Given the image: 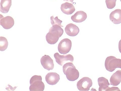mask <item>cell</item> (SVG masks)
Segmentation results:
<instances>
[{
    "mask_svg": "<svg viewBox=\"0 0 121 91\" xmlns=\"http://www.w3.org/2000/svg\"><path fill=\"white\" fill-rule=\"evenodd\" d=\"M63 68V73L69 81H74L78 78L79 72L72 62H69L64 64Z\"/></svg>",
    "mask_w": 121,
    "mask_h": 91,
    "instance_id": "obj_1",
    "label": "cell"
},
{
    "mask_svg": "<svg viewBox=\"0 0 121 91\" xmlns=\"http://www.w3.org/2000/svg\"><path fill=\"white\" fill-rule=\"evenodd\" d=\"M30 84L31 85L29 87L30 91H43L44 90L45 86L41 76H33L30 79Z\"/></svg>",
    "mask_w": 121,
    "mask_h": 91,
    "instance_id": "obj_2",
    "label": "cell"
},
{
    "mask_svg": "<svg viewBox=\"0 0 121 91\" xmlns=\"http://www.w3.org/2000/svg\"><path fill=\"white\" fill-rule=\"evenodd\" d=\"M105 66L106 69L110 72L114 71L117 68L121 69V59L114 56L108 57L105 60Z\"/></svg>",
    "mask_w": 121,
    "mask_h": 91,
    "instance_id": "obj_3",
    "label": "cell"
},
{
    "mask_svg": "<svg viewBox=\"0 0 121 91\" xmlns=\"http://www.w3.org/2000/svg\"><path fill=\"white\" fill-rule=\"evenodd\" d=\"M93 84L91 79L88 77L82 78L77 82V86L78 89L80 91H88Z\"/></svg>",
    "mask_w": 121,
    "mask_h": 91,
    "instance_id": "obj_4",
    "label": "cell"
},
{
    "mask_svg": "<svg viewBox=\"0 0 121 91\" xmlns=\"http://www.w3.org/2000/svg\"><path fill=\"white\" fill-rule=\"evenodd\" d=\"M72 43L69 39L66 38L63 39L60 41L58 46V49L60 54H66L71 50Z\"/></svg>",
    "mask_w": 121,
    "mask_h": 91,
    "instance_id": "obj_5",
    "label": "cell"
},
{
    "mask_svg": "<svg viewBox=\"0 0 121 91\" xmlns=\"http://www.w3.org/2000/svg\"><path fill=\"white\" fill-rule=\"evenodd\" d=\"M54 56L56 62L61 66H62L66 62L69 61L72 63L74 60L73 56L70 54L61 55L58 53H56L54 54Z\"/></svg>",
    "mask_w": 121,
    "mask_h": 91,
    "instance_id": "obj_6",
    "label": "cell"
},
{
    "mask_svg": "<svg viewBox=\"0 0 121 91\" xmlns=\"http://www.w3.org/2000/svg\"><path fill=\"white\" fill-rule=\"evenodd\" d=\"M40 61L44 69L48 71L53 69V61L50 56L47 55L43 56L41 59Z\"/></svg>",
    "mask_w": 121,
    "mask_h": 91,
    "instance_id": "obj_7",
    "label": "cell"
},
{
    "mask_svg": "<svg viewBox=\"0 0 121 91\" xmlns=\"http://www.w3.org/2000/svg\"><path fill=\"white\" fill-rule=\"evenodd\" d=\"M0 23L4 28L8 29L13 27L14 24V21L12 17L10 16L4 17L1 14Z\"/></svg>",
    "mask_w": 121,
    "mask_h": 91,
    "instance_id": "obj_8",
    "label": "cell"
},
{
    "mask_svg": "<svg viewBox=\"0 0 121 91\" xmlns=\"http://www.w3.org/2000/svg\"><path fill=\"white\" fill-rule=\"evenodd\" d=\"M45 80L49 85H54L57 83L60 80L59 75L57 73H48L45 77Z\"/></svg>",
    "mask_w": 121,
    "mask_h": 91,
    "instance_id": "obj_9",
    "label": "cell"
},
{
    "mask_svg": "<svg viewBox=\"0 0 121 91\" xmlns=\"http://www.w3.org/2000/svg\"><path fill=\"white\" fill-rule=\"evenodd\" d=\"M65 31L68 35L73 37L78 35L79 32V29L76 25L70 23L66 25L65 28Z\"/></svg>",
    "mask_w": 121,
    "mask_h": 91,
    "instance_id": "obj_10",
    "label": "cell"
},
{
    "mask_svg": "<svg viewBox=\"0 0 121 91\" xmlns=\"http://www.w3.org/2000/svg\"><path fill=\"white\" fill-rule=\"evenodd\" d=\"M110 19L116 24L121 23V10L116 9L111 13L109 16Z\"/></svg>",
    "mask_w": 121,
    "mask_h": 91,
    "instance_id": "obj_11",
    "label": "cell"
},
{
    "mask_svg": "<svg viewBox=\"0 0 121 91\" xmlns=\"http://www.w3.org/2000/svg\"><path fill=\"white\" fill-rule=\"evenodd\" d=\"M87 18L86 13L84 11H77L72 16L71 19L73 21L77 23H80L84 21Z\"/></svg>",
    "mask_w": 121,
    "mask_h": 91,
    "instance_id": "obj_12",
    "label": "cell"
},
{
    "mask_svg": "<svg viewBox=\"0 0 121 91\" xmlns=\"http://www.w3.org/2000/svg\"><path fill=\"white\" fill-rule=\"evenodd\" d=\"M60 9L63 13L68 15L73 14L75 10L73 5L68 2L62 4Z\"/></svg>",
    "mask_w": 121,
    "mask_h": 91,
    "instance_id": "obj_13",
    "label": "cell"
},
{
    "mask_svg": "<svg viewBox=\"0 0 121 91\" xmlns=\"http://www.w3.org/2000/svg\"><path fill=\"white\" fill-rule=\"evenodd\" d=\"M110 82L111 84L113 86L119 85L121 82V70L117 71L111 77Z\"/></svg>",
    "mask_w": 121,
    "mask_h": 91,
    "instance_id": "obj_14",
    "label": "cell"
},
{
    "mask_svg": "<svg viewBox=\"0 0 121 91\" xmlns=\"http://www.w3.org/2000/svg\"><path fill=\"white\" fill-rule=\"evenodd\" d=\"M49 32L54 36L60 38L61 37L64 32V30L61 27L57 25H53L49 30Z\"/></svg>",
    "mask_w": 121,
    "mask_h": 91,
    "instance_id": "obj_15",
    "label": "cell"
},
{
    "mask_svg": "<svg viewBox=\"0 0 121 91\" xmlns=\"http://www.w3.org/2000/svg\"><path fill=\"white\" fill-rule=\"evenodd\" d=\"M98 82L99 86V91H107L109 88L108 86L110 84L107 79L103 77H99L98 79Z\"/></svg>",
    "mask_w": 121,
    "mask_h": 91,
    "instance_id": "obj_16",
    "label": "cell"
},
{
    "mask_svg": "<svg viewBox=\"0 0 121 91\" xmlns=\"http://www.w3.org/2000/svg\"><path fill=\"white\" fill-rule=\"evenodd\" d=\"M12 5V0H1L0 3V11L3 13L9 12Z\"/></svg>",
    "mask_w": 121,
    "mask_h": 91,
    "instance_id": "obj_17",
    "label": "cell"
},
{
    "mask_svg": "<svg viewBox=\"0 0 121 91\" xmlns=\"http://www.w3.org/2000/svg\"><path fill=\"white\" fill-rule=\"evenodd\" d=\"M46 38L48 43L51 45H54L57 42L59 38L54 36L51 33L49 32L46 35Z\"/></svg>",
    "mask_w": 121,
    "mask_h": 91,
    "instance_id": "obj_18",
    "label": "cell"
},
{
    "mask_svg": "<svg viewBox=\"0 0 121 91\" xmlns=\"http://www.w3.org/2000/svg\"><path fill=\"white\" fill-rule=\"evenodd\" d=\"M8 41L5 37H0V50L1 51H5L8 47Z\"/></svg>",
    "mask_w": 121,
    "mask_h": 91,
    "instance_id": "obj_19",
    "label": "cell"
},
{
    "mask_svg": "<svg viewBox=\"0 0 121 91\" xmlns=\"http://www.w3.org/2000/svg\"><path fill=\"white\" fill-rule=\"evenodd\" d=\"M51 23L52 25H58L61 27H63V26L61 25L62 21L58 19V17L54 18L53 16L51 17Z\"/></svg>",
    "mask_w": 121,
    "mask_h": 91,
    "instance_id": "obj_20",
    "label": "cell"
},
{
    "mask_svg": "<svg viewBox=\"0 0 121 91\" xmlns=\"http://www.w3.org/2000/svg\"><path fill=\"white\" fill-rule=\"evenodd\" d=\"M117 0H106L105 3L107 7L109 9H112L116 5Z\"/></svg>",
    "mask_w": 121,
    "mask_h": 91,
    "instance_id": "obj_21",
    "label": "cell"
},
{
    "mask_svg": "<svg viewBox=\"0 0 121 91\" xmlns=\"http://www.w3.org/2000/svg\"><path fill=\"white\" fill-rule=\"evenodd\" d=\"M120 91L118 87H113L112 88H109L107 90V91Z\"/></svg>",
    "mask_w": 121,
    "mask_h": 91,
    "instance_id": "obj_22",
    "label": "cell"
},
{
    "mask_svg": "<svg viewBox=\"0 0 121 91\" xmlns=\"http://www.w3.org/2000/svg\"><path fill=\"white\" fill-rule=\"evenodd\" d=\"M119 51L121 54V40H120L119 43Z\"/></svg>",
    "mask_w": 121,
    "mask_h": 91,
    "instance_id": "obj_23",
    "label": "cell"
},
{
    "mask_svg": "<svg viewBox=\"0 0 121 91\" xmlns=\"http://www.w3.org/2000/svg\"><path fill=\"white\" fill-rule=\"evenodd\" d=\"M64 1H66L68 2H70L71 3H73L74 0H63Z\"/></svg>",
    "mask_w": 121,
    "mask_h": 91,
    "instance_id": "obj_24",
    "label": "cell"
},
{
    "mask_svg": "<svg viewBox=\"0 0 121 91\" xmlns=\"http://www.w3.org/2000/svg\"><path fill=\"white\" fill-rule=\"evenodd\" d=\"M120 1H121V0H120Z\"/></svg>",
    "mask_w": 121,
    "mask_h": 91,
    "instance_id": "obj_25",
    "label": "cell"
}]
</instances>
